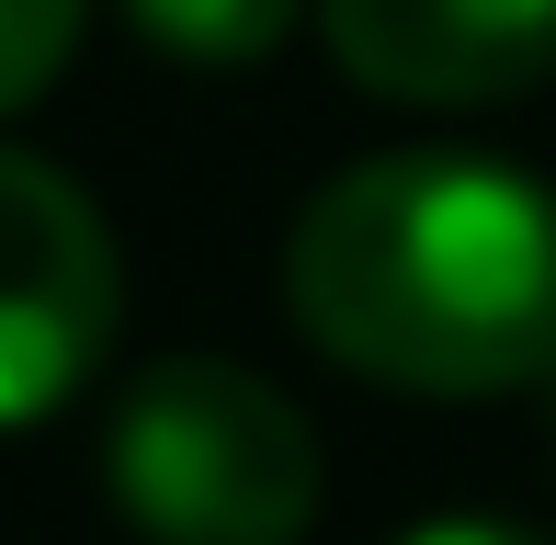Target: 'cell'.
<instances>
[{
  "label": "cell",
  "mask_w": 556,
  "mask_h": 545,
  "mask_svg": "<svg viewBox=\"0 0 556 545\" xmlns=\"http://www.w3.org/2000/svg\"><path fill=\"white\" fill-rule=\"evenodd\" d=\"M125 262L114 228L58 160L0 148V432L68 409L114 353Z\"/></svg>",
  "instance_id": "3957f363"
},
{
  "label": "cell",
  "mask_w": 556,
  "mask_h": 545,
  "mask_svg": "<svg viewBox=\"0 0 556 545\" xmlns=\"http://www.w3.org/2000/svg\"><path fill=\"white\" fill-rule=\"evenodd\" d=\"M295 12H307V0H125V23H137L160 58H193V68L273 58V46L295 35Z\"/></svg>",
  "instance_id": "5b68a950"
},
{
  "label": "cell",
  "mask_w": 556,
  "mask_h": 545,
  "mask_svg": "<svg viewBox=\"0 0 556 545\" xmlns=\"http://www.w3.org/2000/svg\"><path fill=\"white\" fill-rule=\"evenodd\" d=\"M285 307L397 398H511L556 376V193L466 148H387L307 193Z\"/></svg>",
  "instance_id": "6da1fadb"
},
{
  "label": "cell",
  "mask_w": 556,
  "mask_h": 545,
  "mask_svg": "<svg viewBox=\"0 0 556 545\" xmlns=\"http://www.w3.org/2000/svg\"><path fill=\"white\" fill-rule=\"evenodd\" d=\"M397 545H545V534H522V523H500V511H443V523H409Z\"/></svg>",
  "instance_id": "52a82bcc"
},
{
  "label": "cell",
  "mask_w": 556,
  "mask_h": 545,
  "mask_svg": "<svg viewBox=\"0 0 556 545\" xmlns=\"http://www.w3.org/2000/svg\"><path fill=\"white\" fill-rule=\"evenodd\" d=\"M103 478L148 545H307L318 432L273 376L227 353H170L103 420Z\"/></svg>",
  "instance_id": "7a4b0ae2"
},
{
  "label": "cell",
  "mask_w": 556,
  "mask_h": 545,
  "mask_svg": "<svg viewBox=\"0 0 556 545\" xmlns=\"http://www.w3.org/2000/svg\"><path fill=\"white\" fill-rule=\"evenodd\" d=\"M318 35L364 91L420 114L522 103L556 80V0H318Z\"/></svg>",
  "instance_id": "277c9868"
},
{
  "label": "cell",
  "mask_w": 556,
  "mask_h": 545,
  "mask_svg": "<svg viewBox=\"0 0 556 545\" xmlns=\"http://www.w3.org/2000/svg\"><path fill=\"white\" fill-rule=\"evenodd\" d=\"M80 23H91V0H0V114H23L68 68Z\"/></svg>",
  "instance_id": "8992f818"
},
{
  "label": "cell",
  "mask_w": 556,
  "mask_h": 545,
  "mask_svg": "<svg viewBox=\"0 0 556 545\" xmlns=\"http://www.w3.org/2000/svg\"><path fill=\"white\" fill-rule=\"evenodd\" d=\"M545 432H556V376H545Z\"/></svg>",
  "instance_id": "ba28073f"
}]
</instances>
